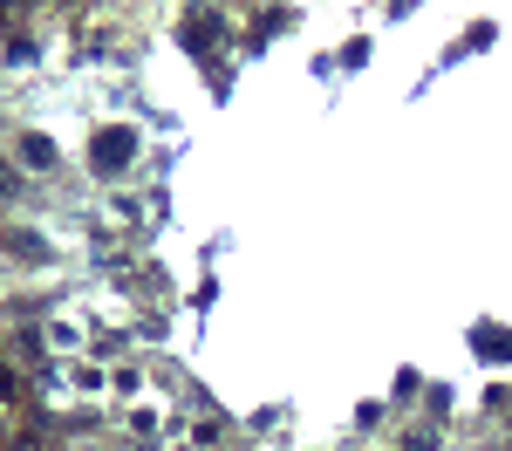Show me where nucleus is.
<instances>
[{
    "mask_svg": "<svg viewBox=\"0 0 512 451\" xmlns=\"http://www.w3.org/2000/svg\"><path fill=\"white\" fill-rule=\"evenodd\" d=\"M130 158H137V130H96V171H103V178L123 171Z\"/></svg>",
    "mask_w": 512,
    "mask_h": 451,
    "instance_id": "f257e3e1",
    "label": "nucleus"
},
{
    "mask_svg": "<svg viewBox=\"0 0 512 451\" xmlns=\"http://www.w3.org/2000/svg\"><path fill=\"white\" fill-rule=\"evenodd\" d=\"M21 164H35V171H48V164H55V151H48V137H21Z\"/></svg>",
    "mask_w": 512,
    "mask_h": 451,
    "instance_id": "f03ea898",
    "label": "nucleus"
}]
</instances>
